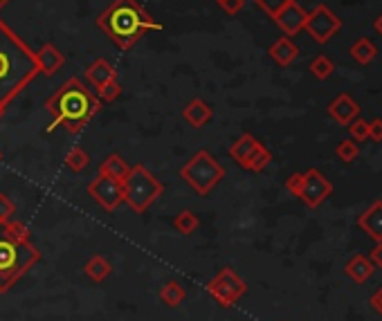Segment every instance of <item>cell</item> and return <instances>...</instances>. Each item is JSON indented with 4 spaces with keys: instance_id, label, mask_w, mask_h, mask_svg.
I'll return each mask as SVG.
<instances>
[{
    "instance_id": "1",
    "label": "cell",
    "mask_w": 382,
    "mask_h": 321,
    "mask_svg": "<svg viewBox=\"0 0 382 321\" xmlns=\"http://www.w3.org/2000/svg\"><path fill=\"white\" fill-rule=\"evenodd\" d=\"M36 74V52L0 18V110L5 112Z\"/></svg>"
},
{
    "instance_id": "2",
    "label": "cell",
    "mask_w": 382,
    "mask_h": 321,
    "mask_svg": "<svg viewBox=\"0 0 382 321\" xmlns=\"http://www.w3.org/2000/svg\"><path fill=\"white\" fill-rule=\"evenodd\" d=\"M45 110L52 115V124L47 130L63 126L70 135H76L101 110V101L81 79L70 77L47 97Z\"/></svg>"
},
{
    "instance_id": "3",
    "label": "cell",
    "mask_w": 382,
    "mask_h": 321,
    "mask_svg": "<svg viewBox=\"0 0 382 321\" xmlns=\"http://www.w3.org/2000/svg\"><path fill=\"white\" fill-rule=\"evenodd\" d=\"M41 252L32 243V234L18 220L0 223V295H7L36 263Z\"/></svg>"
},
{
    "instance_id": "4",
    "label": "cell",
    "mask_w": 382,
    "mask_h": 321,
    "mask_svg": "<svg viewBox=\"0 0 382 321\" xmlns=\"http://www.w3.org/2000/svg\"><path fill=\"white\" fill-rule=\"evenodd\" d=\"M97 27L119 50H131L147 32L162 30V25L138 0H113L99 14Z\"/></svg>"
},
{
    "instance_id": "5",
    "label": "cell",
    "mask_w": 382,
    "mask_h": 321,
    "mask_svg": "<svg viewBox=\"0 0 382 321\" xmlns=\"http://www.w3.org/2000/svg\"><path fill=\"white\" fill-rule=\"evenodd\" d=\"M122 191H124V202H126L133 211L147 214L162 196L165 186H162V182L144 164H135L131 166L126 180L122 182Z\"/></svg>"
},
{
    "instance_id": "6",
    "label": "cell",
    "mask_w": 382,
    "mask_h": 321,
    "mask_svg": "<svg viewBox=\"0 0 382 321\" xmlns=\"http://www.w3.org/2000/svg\"><path fill=\"white\" fill-rule=\"evenodd\" d=\"M180 177L194 189L198 196L212 193V189L225 177V166L209 153V150H198L191 155L189 162L180 168Z\"/></svg>"
},
{
    "instance_id": "7",
    "label": "cell",
    "mask_w": 382,
    "mask_h": 321,
    "mask_svg": "<svg viewBox=\"0 0 382 321\" xmlns=\"http://www.w3.org/2000/svg\"><path fill=\"white\" fill-rule=\"evenodd\" d=\"M205 290L221 308H232V306H236L238 299L245 297L247 283L238 277L232 268H223L212 281L207 283Z\"/></svg>"
},
{
    "instance_id": "8",
    "label": "cell",
    "mask_w": 382,
    "mask_h": 321,
    "mask_svg": "<svg viewBox=\"0 0 382 321\" xmlns=\"http://www.w3.org/2000/svg\"><path fill=\"white\" fill-rule=\"evenodd\" d=\"M304 30L313 36L315 43L324 45L342 30V21L331 12L326 5H317L313 12H308V16H306Z\"/></svg>"
},
{
    "instance_id": "9",
    "label": "cell",
    "mask_w": 382,
    "mask_h": 321,
    "mask_svg": "<svg viewBox=\"0 0 382 321\" xmlns=\"http://www.w3.org/2000/svg\"><path fill=\"white\" fill-rule=\"evenodd\" d=\"M333 193V184L326 180V175L317 168H308L304 173V180H301V189H299V200L310 207V209H317V207L326 200V198Z\"/></svg>"
},
{
    "instance_id": "10",
    "label": "cell",
    "mask_w": 382,
    "mask_h": 321,
    "mask_svg": "<svg viewBox=\"0 0 382 321\" xmlns=\"http://www.w3.org/2000/svg\"><path fill=\"white\" fill-rule=\"evenodd\" d=\"M85 191L97 202L103 211H115L117 207L124 202V191H122V182L110 180V177L97 173V177L85 186Z\"/></svg>"
},
{
    "instance_id": "11",
    "label": "cell",
    "mask_w": 382,
    "mask_h": 321,
    "mask_svg": "<svg viewBox=\"0 0 382 321\" xmlns=\"http://www.w3.org/2000/svg\"><path fill=\"white\" fill-rule=\"evenodd\" d=\"M306 16H308V12L297 5L292 0L290 5H285L279 14L274 16V23L279 25V30L285 34V36H294V34H299L304 30V23H306Z\"/></svg>"
},
{
    "instance_id": "12",
    "label": "cell",
    "mask_w": 382,
    "mask_h": 321,
    "mask_svg": "<svg viewBox=\"0 0 382 321\" xmlns=\"http://www.w3.org/2000/svg\"><path fill=\"white\" fill-rule=\"evenodd\" d=\"M329 115L335 119L338 124L349 126L351 121L358 119V115H360V103L353 99L351 94L342 92V94H338V97L329 103Z\"/></svg>"
},
{
    "instance_id": "13",
    "label": "cell",
    "mask_w": 382,
    "mask_h": 321,
    "mask_svg": "<svg viewBox=\"0 0 382 321\" xmlns=\"http://www.w3.org/2000/svg\"><path fill=\"white\" fill-rule=\"evenodd\" d=\"M36 63H38V72L45 74V77H52L56 74L65 63V56L56 45L45 43L41 50L36 52Z\"/></svg>"
},
{
    "instance_id": "14",
    "label": "cell",
    "mask_w": 382,
    "mask_h": 321,
    "mask_svg": "<svg viewBox=\"0 0 382 321\" xmlns=\"http://www.w3.org/2000/svg\"><path fill=\"white\" fill-rule=\"evenodd\" d=\"M358 227L365 232L371 241L380 243L382 241V200H376L358 218Z\"/></svg>"
},
{
    "instance_id": "15",
    "label": "cell",
    "mask_w": 382,
    "mask_h": 321,
    "mask_svg": "<svg viewBox=\"0 0 382 321\" xmlns=\"http://www.w3.org/2000/svg\"><path fill=\"white\" fill-rule=\"evenodd\" d=\"M183 117H185V121L189 126H194V128H203V126H207L209 121H212V117H214V110H212V106H209L207 101H203V99H191L187 106L183 108Z\"/></svg>"
},
{
    "instance_id": "16",
    "label": "cell",
    "mask_w": 382,
    "mask_h": 321,
    "mask_svg": "<svg viewBox=\"0 0 382 321\" xmlns=\"http://www.w3.org/2000/svg\"><path fill=\"white\" fill-rule=\"evenodd\" d=\"M267 54L272 56V61L276 65H281V68H288V65L299 56V47L290 41V36H281L279 41H274L270 45Z\"/></svg>"
},
{
    "instance_id": "17",
    "label": "cell",
    "mask_w": 382,
    "mask_h": 321,
    "mask_svg": "<svg viewBox=\"0 0 382 321\" xmlns=\"http://www.w3.org/2000/svg\"><path fill=\"white\" fill-rule=\"evenodd\" d=\"M259 144H261V141L256 139L254 135H250V133H243L241 137H238V139L234 141L232 146H229L227 153H229V157H232L238 166H243V164H245V159L250 157L256 148H259Z\"/></svg>"
},
{
    "instance_id": "18",
    "label": "cell",
    "mask_w": 382,
    "mask_h": 321,
    "mask_svg": "<svg viewBox=\"0 0 382 321\" xmlns=\"http://www.w3.org/2000/svg\"><path fill=\"white\" fill-rule=\"evenodd\" d=\"M85 79H88L94 88H101L103 83L117 79V72H115V68L106 59H97V61H92L88 65V70H85Z\"/></svg>"
},
{
    "instance_id": "19",
    "label": "cell",
    "mask_w": 382,
    "mask_h": 321,
    "mask_svg": "<svg viewBox=\"0 0 382 321\" xmlns=\"http://www.w3.org/2000/svg\"><path fill=\"white\" fill-rule=\"evenodd\" d=\"M344 272H347V277L353 281V283H367L371 279V275L376 272L374 263H371L367 257H362V254H358V257H353L347 268H344Z\"/></svg>"
},
{
    "instance_id": "20",
    "label": "cell",
    "mask_w": 382,
    "mask_h": 321,
    "mask_svg": "<svg viewBox=\"0 0 382 321\" xmlns=\"http://www.w3.org/2000/svg\"><path fill=\"white\" fill-rule=\"evenodd\" d=\"M131 171L128 162H124V157L117 155V153H110L103 162L99 164V173L110 177V180H117V182H124L126 180V175Z\"/></svg>"
},
{
    "instance_id": "21",
    "label": "cell",
    "mask_w": 382,
    "mask_h": 321,
    "mask_svg": "<svg viewBox=\"0 0 382 321\" xmlns=\"http://www.w3.org/2000/svg\"><path fill=\"white\" fill-rule=\"evenodd\" d=\"M83 272H85V277H88L90 281L101 283V281H106L113 275V266L101 257V254H97V257L88 259V263L83 266Z\"/></svg>"
},
{
    "instance_id": "22",
    "label": "cell",
    "mask_w": 382,
    "mask_h": 321,
    "mask_svg": "<svg viewBox=\"0 0 382 321\" xmlns=\"http://www.w3.org/2000/svg\"><path fill=\"white\" fill-rule=\"evenodd\" d=\"M185 297H187V292L183 288V283L176 279L167 281L165 286L160 288V301L169 308H178L185 301Z\"/></svg>"
},
{
    "instance_id": "23",
    "label": "cell",
    "mask_w": 382,
    "mask_h": 321,
    "mask_svg": "<svg viewBox=\"0 0 382 321\" xmlns=\"http://www.w3.org/2000/svg\"><path fill=\"white\" fill-rule=\"evenodd\" d=\"M351 56L356 59L360 65H369L371 61L378 56V47L376 43L367 39V36H362V39H358L356 43L351 45Z\"/></svg>"
},
{
    "instance_id": "24",
    "label": "cell",
    "mask_w": 382,
    "mask_h": 321,
    "mask_svg": "<svg viewBox=\"0 0 382 321\" xmlns=\"http://www.w3.org/2000/svg\"><path fill=\"white\" fill-rule=\"evenodd\" d=\"M270 162H272V153L263 144H259V148L245 159V164L241 168H245V171H250V173H261Z\"/></svg>"
},
{
    "instance_id": "25",
    "label": "cell",
    "mask_w": 382,
    "mask_h": 321,
    "mask_svg": "<svg viewBox=\"0 0 382 321\" xmlns=\"http://www.w3.org/2000/svg\"><path fill=\"white\" fill-rule=\"evenodd\" d=\"M198 225H200L198 216L191 211V209H183L174 218V229L178 234H183V236H191V234L198 229Z\"/></svg>"
},
{
    "instance_id": "26",
    "label": "cell",
    "mask_w": 382,
    "mask_h": 321,
    "mask_svg": "<svg viewBox=\"0 0 382 321\" xmlns=\"http://www.w3.org/2000/svg\"><path fill=\"white\" fill-rule=\"evenodd\" d=\"M88 162H90V157H88V153H85L81 146L70 148L68 155H65V166H68L72 173H81L83 168L88 166Z\"/></svg>"
},
{
    "instance_id": "27",
    "label": "cell",
    "mask_w": 382,
    "mask_h": 321,
    "mask_svg": "<svg viewBox=\"0 0 382 321\" xmlns=\"http://www.w3.org/2000/svg\"><path fill=\"white\" fill-rule=\"evenodd\" d=\"M310 72H313L315 79L324 81V79H329L333 72H335V63H333L329 56L319 54V56H315V59L310 61Z\"/></svg>"
},
{
    "instance_id": "28",
    "label": "cell",
    "mask_w": 382,
    "mask_h": 321,
    "mask_svg": "<svg viewBox=\"0 0 382 321\" xmlns=\"http://www.w3.org/2000/svg\"><path fill=\"white\" fill-rule=\"evenodd\" d=\"M335 155L342 159V162H356L358 155H360V146H358V141H353V139H342L338 148H335Z\"/></svg>"
},
{
    "instance_id": "29",
    "label": "cell",
    "mask_w": 382,
    "mask_h": 321,
    "mask_svg": "<svg viewBox=\"0 0 382 321\" xmlns=\"http://www.w3.org/2000/svg\"><path fill=\"white\" fill-rule=\"evenodd\" d=\"M122 94V86H119V81L117 79H113V81H108V83H103L101 88H97V97H99V101H106V103H110V101H115Z\"/></svg>"
},
{
    "instance_id": "30",
    "label": "cell",
    "mask_w": 382,
    "mask_h": 321,
    "mask_svg": "<svg viewBox=\"0 0 382 321\" xmlns=\"http://www.w3.org/2000/svg\"><path fill=\"white\" fill-rule=\"evenodd\" d=\"M254 3H256V7H259V9H263L267 16L274 18L285 5H290L292 0H254Z\"/></svg>"
},
{
    "instance_id": "31",
    "label": "cell",
    "mask_w": 382,
    "mask_h": 321,
    "mask_svg": "<svg viewBox=\"0 0 382 321\" xmlns=\"http://www.w3.org/2000/svg\"><path fill=\"white\" fill-rule=\"evenodd\" d=\"M349 133L353 141H365L369 139V121L365 119H353L349 124Z\"/></svg>"
},
{
    "instance_id": "32",
    "label": "cell",
    "mask_w": 382,
    "mask_h": 321,
    "mask_svg": "<svg viewBox=\"0 0 382 321\" xmlns=\"http://www.w3.org/2000/svg\"><path fill=\"white\" fill-rule=\"evenodd\" d=\"M16 214V205L7 193H0V223L12 220Z\"/></svg>"
},
{
    "instance_id": "33",
    "label": "cell",
    "mask_w": 382,
    "mask_h": 321,
    "mask_svg": "<svg viewBox=\"0 0 382 321\" xmlns=\"http://www.w3.org/2000/svg\"><path fill=\"white\" fill-rule=\"evenodd\" d=\"M218 3V7L223 9L225 14H229V16H234V14H238L241 9L245 7V0H216Z\"/></svg>"
},
{
    "instance_id": "34",
    "label": "cell",
    "mask_w": 382,
    "mask_h": 321,
    "mask_svg": "<svg viewBox=\"0 0 382 321\" xmlns=\"http://www.w3.org/2000/svg\"><path fill=\"white\" fill-rule=\"evenodd\" d=\"M301 180H304V173H292L288 180H285V189L297 198L299 196V189H301Z\"/></svg>"
},
{
    "instance_id": "35",
    "label": "cell",
    "mask_w": 382,
    "mask_h": 321,
    "mask_svg": "<svg viewBox=\"0 0 382 321\" xmlns=\"http://www.w3.org/2000/svg\"><path fill=\"white\" fill-rule=\"evenodd\" d=\"M369 139L382 141V119H380V117H376V119L369 121Z\"/></svg>"
},
{
    "instance_id": "36",
    "label": "cell",
    "mask_w": 382,
    "mask_h": 321,
    "mask_svg": "<svg viewBox=\"0 0 382 321\" xmlns=\"http://www.w3.org/2000/svg\"><path fill=\"white\" fill-rule=\"evenodd\" d=\"M371 263H374V268H380L382 270V241L376 243V248L371 250Z\"/></svg>"
},
{
    "instance_id": "37",
    "label": "cell",
    "mask_w": 382,
    "mask_h": 321,
    "mask_svg": "<svg viewBox=\"0 0 382 321\" xmlns=\"http://www.w3.org/2000/svg\"><path fill=\"white\" fill-rule=\"evenodd\" d=\"M369 304H371V306H374V308L378 310V313L382 315V288H380V290L376 292V295H374V297H371V301H369Z\"/></svg>"
},
{
    "instance_id": "38",
    "label": "cell",
    "mask_w": 382,
    "mask_h": 321,
    "mask_svg": "<svg viewBox=\"0 0 382 321\" xmlns=\"http://www.w3.org/2000/svg\"><path fill=\"white\" fill-rule=\"evenodd\" d=\"M374 27H376V32H378V34L382 36V14H380V16L376 18V23H374Z\"/></svg>"
},
{
    "instance_id": "39",
    "label": "cell",
    "mask_w": 382,
    "mask_h": 321,
    "mask_svg": "<svg viewBox=\"0 0 382 321\" xmlns=\"http://www.w3.org/2000/svg\"><path fill=\"white\" fill-rule=\"evenodd\" d=\"M9 3H12V0H0V9H3L5 5H9Z\"/></svg>"
},
{
    "instance_id": "40",
    "label": "cell",
    "mask_w": 382,
    "mask_h": 321,
    "mask_svg": "<svg viewBox=\"0 0 382 321\" xmlns=\"http://www.w3.org/2000/svg\"><path fill=\"white\" fill-rule=\"evenodd\" d=\"M0 162H3V153H0Z\"/></svg>"
},
{
    "instance_id": "41",
    "label": "cell",
    "mask_w": 382,
    "mask_h": 321,
    "mask_svg": "<svg viewBox=\"0 0 382 321\" xmlns=\"http://www.w3.org/2000/svg\"><path fill=\"white\" fill-rule=\"evenodd\" d=\"M0 117H3V110H0Z\"/></svg>"
}]
</instances>
